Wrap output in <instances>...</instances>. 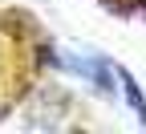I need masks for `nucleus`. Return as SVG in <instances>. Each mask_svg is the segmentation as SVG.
I'll return each instance as SVG.
<instances>
[{
  "instance_id": "1",
  "label": "nucleus",
  "mask_w": 146,
  "mask_h": 134,
  "mask_svg": "<svg viewBox=\"0 0 146 134\" xmlns=\"http://www.w3.org/2000/svg\"><path fill=\"white\" fill-rule=\"evenodd\" d=\"M118 77H122V89H126V98H130V106L138 110V118L146 122V102H142V89L134 85V77H130V73H126V69H118Z\"/></svg>"
}]
</instances>
